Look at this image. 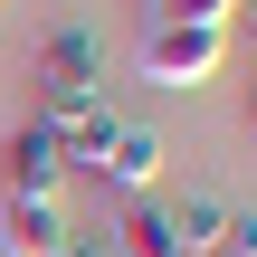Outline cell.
<instances>
[{"instance_id":"obj_11","label":"cell","mask_w":257,"mask_h":257,"mask_svg":"<svg viewBox=\"0 0 257 257\" xmlns=\"http://www.w3.org/2000/svg\"><path fill=\"white\" fill-rule=\"evenodd\" d=\"M229 29H248V38H257V0H238V10H229Z\"/></svg>"},{"instance_id":"obj_2","label":"cell","mask_w":257,"mask_h":257,"mask_svg":"<svg viewBox=\"0 0 257 257\" xmlns=\"http://www.w3.org/2000/svg\"><path fill=\"white\" fill-rule=\"evenodd\" d=\"M67 191V162H57V134L29 114L0 134V200H57Z\"/></svg>"},{"instance_id":"obj_12","label":"cell","mask_w":257,"mask_h":257,"mask_svg":"<svg viewBox=\"0 0 257 257\" xmlns=\"http://www.w3.org/2000/svg\"><path fill=\"white\" fill-rule=\"evenodd\" d=\"M248 114H257V86H248Z\"/></svg>"},{"instance_id":"obj_3","label":"cell","mask_w":257,"mask_h":257,"mask_svg":"<svg viewBox=\"0 0 257 257\" xmlns=\"http://www.w3.org/2000/svg\"><path fill=\"white\" fill-rule=\"evenodd\" d=\"M219 57H229V29H143V76L153 86H200V76H219Z\"/></svg>"},{"instance_id":"obj_5","label":"cell","mask_w":257,"mask_h":257,"mask_svg":"<svg viewBox=\"0 0 257 257\" xmlns=\"http://www.w3.org/2000/svg\"><path fill=\"white\" fill-rule=\"evenodd\" d=\"M95 181H114L124 200H153V181H162V134H153V124H124V134L105 143Z\"/></svg>"},{"instance_id":"obj_1","label":"cell","mask_w":257,"mask_h":257,"mask_svg":"<svg viewBox=\"0 0 257 257\" xmlns=\"http://www.w3.org/2000/svg\"><path fill=\"white\" fill-rule=\"evenodd\" d=\"M95 95H105V38L76 29V19L48 29L38 57H29V114H38V124H67V114L95 105Z\"/></svg>"},{"instance_id":"obj_4","label":"cell","mask_w":257,"mask_h":257,"mask_svg":"<svg viewBox=\"0 0 257 257\" xmlns=\"http://www.w3.org/2000/svg\"><path fill=\"white\" fill-rule=\"evenodd\" d=\"M48 134H57V162H67V181H95V162H105V143L124 134V114L95 95V105H76L67 124H48Z\"/></svg>"},{"instance_id":"obj_9","label":"cell","mask_w":257,"mask_h":257,"mask_svg":"<svg viewBox=\"0 0 257 257\" xmlns=\"http://www.w3.org/2000/svg\"><path fill=\"white\" fill-rule=\"evenodd\" d=\"M229 10H238V0H153L162 29H229Z\"/></svg>"},{"instance_id":"obj_7","label":"cell","mask_w":257,"mask_h":257,"mask_svg":"<svg viewBox=\"0 0 257 257\" xmlns=\"http://www.w3.org/2000/svg\"><path fill=\"white\" fill-rule=\"evenodd\" d=\"M0 238H10V257H48L67 238V210L57 200H0Z\"/></svg>"},{"instance_id":"obj_6","label":"cell","mask_w":257,"mask_h":257,"mask_svg":"<svg viewBox=\"0 0 257 257\" xmlns=\"http://www.w3.org/2000/svg\"><path fill=\"white\" fill-rule=\"evenodd\" d=\"M105 257H181L172 210H162V200H124V210H114V229H105Z\"/></svg>"},{"instance_id":"obj_8","label":"cell","mask_w":257,"mask_h":257,"mask_svg":"<svg viewBox=\"0 0 257 257\" xmlns=\"http://www.w3.org/2000/svg\"><path fill=\"white\" fill-rule=\"evenodd\" d=\"M162 210H172V238H181V257H219L229 200H210V191H181V200H162Z\"/></svg>"},{"instance_id":"obj_10","label":"cell","mask_w":257,"mask_h":257,"mask_svg":"<svg viewBox=\"0 0 257 257\" xmlns=\"http://www.w3.org/2000/svg\"><path fill=\"white\" fill-rule=\"evenodd\" d=\"M48 257H105V238H86V229H67V238H57Z\"/></svg>"}]
</instances>
